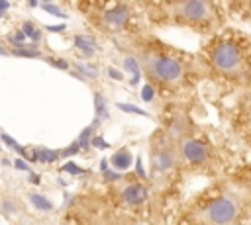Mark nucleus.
I'll list each match as a JSON object with an SVG mask.
<instances>
[{
  "label": "nucleus",
  "instance_id": "obj_1",
  "mask_svg": "<svg viewBox=\"0 0 251 225\" xmlns=\"http://www.w3.org/2000/svg\"><path fill=\"white\" fill-rule=\"evenodd\" d=\"M208 63L220 78L251 90V35L231 31L218 37L208 51Z\"/></svg>",
  "mask_w": 251,
  "mask_h": 225
},
{
  "label": "nucleus",
  "instance_id": "obj_2",
  "mask_svg": "<svg viewBox=\"0 0 251 225\" xmlns=\"http://www.w3.org/2000/svg\"><path fill=\"white\" fill-rule=\"evenodd\" d=\"M198 219L206 225H245L251 221V198L227 184L200 207Z\"/></svg>",
  "mask_w": 251,
  "mask_h": 225
},
{
  "label": "nucleus",
  "instance_id": "obj_3",
  "mask_svg": "<svg viewBox=\"0 0 251 225\" xmlns=\"http://www.w3.org/2000/svg\"><path fill=\"white\" fill-rule=\"evenodd\" d=\"M143 68L161 82H180L184 76V63L178 57L151 53L143 57Z\"/></svg>",
  "mask_w": 251,
  "mask_h": 225
},
{
  "label": "nucleus",
  "instance_id": "obj_4",
  "mask_svg": "<svg viewBox=\"0 0 251 225\" xmlns=\"http://www.w3.org/2000/svg\"><path fill=\"white\" fill-rule=\"evenodd\" d=\"M173 14L186 23H194V25H212L220 20V14L216 10L214 4L210 2H202V0H184V2H176L173 4Z\"/></svg>",
  "mask_w": 251,
  "mask_h": 225
},
{
  "label": "nucleus",
  "instance_id": "obj_5",
  "mask_svg": "<svg viewBox=\"0 0 251 225\" xmlns=\"http://www.w3.org/2000/svg\"><path fill=\"white\" fill-rule=\"evenodd\" d=\"M176 151H178V157L182 160H186L188 164H194V166H202V164H208L212 160L210 145L206 141H202V139H196V137L182 135L178 139Z\"/></svg>",
  "mask_w": 251,
  "mask_h": 225
},
{
  "label": "nucleus",
  "instance_id": "obj_6",
  "mask_svg": "<svg viewBox=\"0 0 251 225\" xmlns=\"http://www.w3.org/2000/svg\"><path fill=\"white\" fill-rule=\"evenodd\" d=\"M180 157L176 147L173 145V139H167L165 143H161V147L153 153V168L159 172H167L171 168H175L178 164Z\"/></svg>",
  "mask_w": 251,
  "mask_h": 225
},
{
  "label": "nucleus",
  "instance_id": "obj_7",
  "mask_svg": "<svg viewBox=\"0 0 251 225\" xmlns=\"http://www.w3.org/2000/svg\"><path fill=\"white\" fill-rule=\"evenodd\" d=\"M145 198H147V186L141 184V182L129 184V186H126L124 192H122V200H124V203H127V205H137V203L145 202Z\"/></svg>",
  "mask_w": 251,
  "mask_h": 225
},
{
  "label": "nucleus",
  "instance_id": "obj_8",
  "mask_svg": "<svg viewBox=\"0 0 251 225\" xmlns=\"http://www.w3.org/2000/svg\"><path fill=\"white\" fill-rule=\"evenodd\" d=\"M129 8L127 6H124V4H118V6H114V8H110V10H106V14H104V20L110 23V25H114V27H120V25H124L127 20H129Z\"/></svg>",
  "mask_w": 251,
  "mask_h": 225
},
{
  "label": "nucleus",
  "instance_id": "obj_9",
  "mask_svg": "<svg viewBox=\"0 0 251 225\" xmlns=\"http://www.w3.org/2000/svg\"><path fill=\"white\" fill-rule=\"evenodd\" d=\"M110 162H112V166L116 170H127L131 166V162H133V155L127 149H120L110 157Z\"/></svg>",
  "mask_w": 251,
  "mask_h": 225
},
{
  "label": "nucleus",
  "instance_id": "obj_10",
  "mask_svg": "<svg viewBox=\"0 0 251 225\" xmlns=\"http://www.w3.org/2000/svg\"><path fill=\"white\" fill-rule=\"evenodd\" d=\"M75 47L78 51H82L84 55H92L94 51H98V43L92 35H86V33H80V35H75Z\"/></svg>",
  "mask_w": 251,
  "mask_h": 225
},
{
  "label": "nucleus",
  "instance_id": "obj_11",
  "mask_svg": "<svg viewBox=\"0 0 251 225\" xmlns=\"http://www.w3.org/2000/svg\"><path fill=\"white\" fill-rule=\"evenodd\" d=\"M124 68H126L127 72H131L129 84H131V86H137V84H139V78H141V65L137 63V59H135V57H126V59H124Z\"/></svg>",
  "mask_w": 251,
  "mask_h": 225
},
{
  "label": "nucleus",
  "instance_id": "obj_12",
  "mask_svg": "<svg viewBox=\"0 0 251 225\" xmlns=\"http://www.w3.org/2000/svg\"><path fill=\"white\" fill-rule=\"evenodd\" d=\"M98 125H100V119H96V117H94V121H92L88 127H84V129L78 133L76 143H78V147H80V149H86V147L90 145V141H92L94 131H96V127H98Z\"/></svg>",
  "mask_w": 251,
  "mask_h": 225
},
{
  "label": "nucleus",
  "instance_id": "obj_13",
  "mask_svg": "<svg viewBox=\"0 0 251 225\" xmlns=\"http://www.w3.org/2000/svg\"><path fill=\"white\" fill-rule=\"evenodd\" d=\"M94 112H96V119H108L110 117V112H108V104H106V98L100 94V92H94Z\"/></svg>",
  "mask_w": 251,
  "mask_h": 225
},
{
  "label": "nucleus",
  "instance_id": "obj_14",
  "mask_svg": "<svg viewBox=\"0 0 251 225\" xmlns=\"http://www.w3.org/2000/svg\"><path fill=\"white\" fill-rule=\"evenodd\" d=\"M12 55H16V57H25V59H39V57H41L37 45H18V47H14Z\"/></svg>",
  "mask_w": 251,
  "mask_h": 225
},
{
  "label": "nucleus",
  "instance_id": "obj_15",
  "mask_svg": "<svg viewBox=\"0 0 251 225\" xmlns=\"http://www.w3.org/2000/svg\"><path fill=\"white\" fill-rule=\"evenodd\" d=\"M76 70H78V78L80 80H86V78H96L98 76V68L90 63H76Z\"/></svg>",
  "mask_w": 251,
  "mask_h": 225
},
{
  "label": "nucleus",
  "instance_id": "obj_16",
  "mask_svg": "<svg viewBox=\"0 0 251 225\" xmlns=\"http://www.w3.org/2000/svg\"><path fill=\"white\" fill-rule=\"evenodd\" d=\"M29 202H31V205H33L35 209H39V211H51V209H53L51 200H47V198L41 196V194H29Z\"/></svg>",
  "mask_w": 251,
  "mask_h": 225
},
{
  "label": "nucleus",
  "instance_id": "obj_17",
  "mask_svg": "<svg viewBox=\"0 0 251 225\" xmlns=\"http://www.w3.org/2000/svg\"><path fill=\"white\" fill-rule=\"evenodd\" d=\"M22 31H24V35H25L27 39L33 41V45H35L37 41H41V37H43V33H41V31L35 27V23H31V22H24Z\"/></svg>",
  "mask_w": 251,
  "mask_h": 225
},
{
  "label": "nucleus",
  "instance_id": "obj_18",
  "mask_svg": "<svg viewBox=\"0 0 251 225\" xmlns=\"http://www.w3.org/2000/svg\"><path fill=\"white\" fill-rule=\"evenodd\" d=\"M37 151V160H41V162H55L61 155H59V151H53V149H45V147H37L35 149Z\"/></svg>",
  "mask_w": 251,
  "mask_h": 225
},
{
  "label": "nucleus",
  "instance_id": "obj_19",
  "mask_svg": "<svg viewBox=\"0 0 251 225\" xmlns=\"http://www.w3.org/2000/svg\"><path fill=\"white\" fill-rule=\"evenodd\" d=\"M116 108L118 110H122V112H126V113H137V115H149L145 110H141V108H137V106H133V104H124V102H116Z\"/></svg>",
  "mask_w": 251,
  "mask_h": 225
},
{
  "label": "nucleus",
  "instance_id": "obj_20",
  "mask_svg": "<svg viewBox=\"0 0 251 225\" xmlns=\"http://www.w3.org/2000/svg\"><path fill=\"white\" fill-rule=\"evenodd\" d=\"M249 129H251V92L243 104V131H249Z\"/></svg>",
  "mask_w": 251,
  "mask_h": 225
},
{
  "label": "nucleus",
  "instance_id": "obj_21",
  "mask_svg": "<svg viewBox=\"0 0 251 225\" xmlns=\"http://www.w3.org/2000/svg\"><path fill=\"white\" fill-rule=\"evenodd\" d=\"M235 186H237L239 190H243V192L251 198V168L243 174V178H241V180H237V182H235Z\"/></svg>",
  "mask_w": 251,
  "mask_h": 225
},
{
  "label": "nucleus",
  "instance_id": "obj_22",
  "mask_svg": "<svg viewBox=\"0 0 251 225\" xmlns=\"http://www.w3.org/2000/svg\"><path fill=\"white\" fill-rule=\"evenodd\" d=\"M61 172H69V174H84L86 170L82 168V166H78L76 162H73V160H69V162H65L63 166H61Z\"/></svg>",
  "mask_w": 251,
  "mask_h": 225
},
{
  "label": "nucleus",
  "instance_id": "obj_23",
  "mask_svg": "<svg viewBox=\"0 0 251 225\" xmlns=\"http://www.w3.org/2000/svg\"><path fill=\"white\" fill-rule=\"evenodd\" d=\"M41 8L47 12V14H51V16H55V18H67V14L57 6V4H41Z\"/></svg>",
  "mask_w": 251,
  "mask_h": 225
},
{
  "label": "nucleus",
  "instance_id": "obj_24",
  "mask_svg": "<svg viewBox=\"0 0 251 225\" xmlns=\"http://www.w3.org/2000/svg\"><path fill=\"white\" fill-rule=\"evenodd\" d=\"M47 63H49L51 67H55V68H61V70H69V68H71L69 61H65V59H53V57H47Z\"/></svg>",
  "mask_w": 251,
  "mask_h": 225
},
{
  "label": "nucleus",
  "instance_id": "obj_25",
  "mask_svg": "<svg viewBox=\"0 0 251 225\" xmlns=\"http://www.w3.org/2000/svg\"><path fill=\"white\" fill-rule=\"evenodd\" d=\"M25 39H27V37L24 35V31H22V29H18V31H16V33H12V35H8V41H10V43H14L16 47H18V45H24V41H25Z\"/></svg>",
  "mask_w": 251,
  "mask_h": 225
},
{
  "label": "nucleus",
  "instance_id": "obj_26",
  "mask_svg": "<svg viewBox=\"0 0 251 225\" xmlns=\"http://www.w3.org/2000/svg\"><path fill=\"white\" fill-rule=\"evenodd\" d=\"M153 96H155V88H153L151 84H145V86L141 88V100L151 102V100H153Z\"/></svg>",
  "mask_w": 251,
  "mask_h": 225
},
{
  "label": "nucleus",
  "instance_id": "obj_27",
  "mask_svg": "<svg viewBox=\"0 0 251 225\" xmlns=\"http://www.w3.org/2000/svg\"><path fill=\"white\" fill-rule=\"evenodd\" d=\"M78 151H80V147H78V143L75 141L73 145H69L67 149H63V151H61L59 155H61V157H75V155H76Z\"/></svg>",
  "mask_w": 251,
  "mask_h": 225
},
{
  "label": "nucleus",
  "instance_id": "obj_28",
  "mask_svg": "<svg viewBox=\"0 0 251 225\" xmlns=\"http://www.w3.org/2000/svg\"><path fill=\"white\" fill-rule=\"evenodd\" d=\"M2 209L6 213H16L18 211V202H14V200H2Z\"/></svg>",
  "mask_w": 251,
  "mask_h": 225
},
{
  "label": "nucleus",
  "instance_id": "obj_29",
  "mask_svg": "<svg viewBox=\"0 0 251 225\" xmlns=\"http://www.w3.org/2000/svg\"><path fill=\"white\" fill-rule=\"evenodd\" d=\"M90 145H92V147H96V149H102V151L110 147V143H106L100 135H94V137H92V141H90Z\"/></svg>",
  "mask_w": 251,
  "mask_h": 225
},
{
  "label": "nucleus",
  "instance_id": "obj_30",
  "mask_svg": "<svg viewBox=\"0 0 251 225\" xmlns=\"http://www.w3.org/2000/svg\"><path fill=\"white\" fill-rule=\"evenodd\" d=\"M0 139H2V141H4L8 147H12V149H16V147L20 145V143H18V141H16L12 135H8V133H2V135H0Z\"/></svg>",
  "mask_w": 251,
  "mask_h": 225
},
{
  "label": "nucleus",
  "instance_id": "obj_31",
  "mask_svg": "<svg viewBox=\"0 0 251 225\" xmlns=\"http://www.w3.org/2000/svg\"><path fill=\"white\" fill-rule=\"evenodd\" d=\"M22 158L24 160H29V162H37V151L35 149H25V153H24Z\"/></svg>",
  "mask_w": 251,
  "mask_h": 225
},
{
  "label": "nucleus",
  "instance_id": "obj_32",
  "mask_svg": "<svg viewBox=\"0 0 251 225\" xmlns=\"http://www.w3.org/2000/svg\"><path fill=\"white\" fill-rule=\"evenodd\" d=\"M108 76L114 78V80H124V72L118 70V68H114V67H108Z\"/></svg>",
  "mask_w": 251,
  "mask_h": 225
},
{
  "label": "nucleus",
  "instance_id": "obj_33",
  "mask_svg": "<svg viewBox=\"0 0 251 225\" xmlns=\"http://www.w3.org/2000/svg\"><path fill=\"white\" fill-rule=\"evenodd\" d=\"M135 174H137L139 178H145V176H147V174H145V168H143V162H141V157L135 158Z\"/></svg>",
  "mask_w": 251,
  "mask_h": 225
},
{
  "label": "nucleus",
  "instance_id": "obj_34",
  "mask_svg": "<svg viewBox=\"0 0 251 225\" xmlns=\"http://www.w3.org/2000/svg\"><path fill=\"white\" fill-rule=\"evenodd\" d=\"M104 178L110 180V182H116V180L122 178V172H116V170H110V168H108V170L104 172Z\"/></svg>",
  "mask_w": 251,
  "mask_h": 225
},
{
  "label": "nucleus",
  "instance_id": "obj_35",
  "mask_svg": "<svg viewBox=\"0 0 251 225\" xmlns=\"http://www.w3.org/2000/svg\"><path fill=\"white\" fill-rule=\"evenodd\" d=\"M14 166H16L18 170H24V172H29V164H27V162H25L24 158H20V157H18V158L14 160Z\"/></svg>",
  "mask_w": 251,
  "mask_h": 225
},
{
  "label": "nucleus",
  "instance_id": "obj_36",
  "mask_svg": "<svg viewBox=\"0 0 251 225\" xmlns=\"http://www.w3.org/2000/svg\"><path fill=\"white\" fill-rule=\"evenodd\" d=\"M45 29H47V31H55V33H59V31H65V23H57V25H47Z\"/></svg>",
  "mask_w": 251,
  "mask_h": 225
},
{
  "label": "nucleus",
  "instance_id": "obj_37",
  "mask_svg": "<svg viewBox=\"0 0 251 225\" xmlns=\"http://www.w3.org/2000/svg\"><path fill=\"white\" fill-rule=\"evenodd\" d=\"M27 180H29V182H33V184H39V176H37V174H33V172H29V174H27Z\"/></svg>",
  "mask_w": 251,
  "mask_h": 225
},
{
  "label": "nucleus",
  "instance_id": "obj_38",
  "mask_svg": "<svg viewBox=\"0 0 251 225\" xmlns=\"http://www.w3.org/2000/svg\"><path fill=\"white\" fill-rule=\"evenodd\" d=\"M10 8V2L8 0H0V12H6Z\"/></svg>",
  "mask_w": 251,
  "mask_h": 225
},
{
  "label": "nucleus",
  "instance_id": "obj_39",
  "mask_svg": "<svg viewBox=\"0 0 251 225\" xmlns=\"http://www.w3.org/2000/svg\"><path fill=\"white\" fill-rule=\"evenodd\" d=\"M100 170H102V172H106V170H108V160H106V158H102V160H100Z\"/></svg>",
  "mask_w": 251,
  "mask_h": 225
},
{
  "label": "nucleus",
  "instance_id": "obj_40",
  "mask_svg": "<svg viewBox=\"0 0 251 225\" xmlns=\"http://www.w3.org/2000/svg\"><path fill=\"white\" fill-rule=\"evenodd\" d=\"M27 6H29V8H37L39 2H37V0H27Z\"/></svg>",
  "mask_w": 251,
  "mask_h": 225
},
{
  "label": "nucleus",
  "instance_id": "obj_41",
  "mask_svg": "<svg viewBox=\"0 0 251 225\" xmlns=\"http://www.w3.org/2000/svg\"><path fill=\"white\" fill-rule=\"evenodd\" d=\"M0 55H2V57H6V55H8V51H6L2 45H0Z\"/></svg>",
  "mask_w": 251,
  "mask_h": 225
},
{
  "label": "nucleus",
  "instance_id": "obj_42",
  "mask_svg": "<svg viewBox=\"0 0 251 225\" xmlns=\"http://www.w3.org/2000/svg\"><path fill=\"white\" fill-rule=\"evenodd\" d=\"M2 16H4V12H0V18H2Z\"/></svg>",
  "mask_w": 251,
  "mask_h": 225
},
{
  "label": "nucleus",
  "instance_id": "obj_43",
  "mask_svg": "<svg viewBox=\"0 0 251 225\" xmlns=\"http://www.w3.org/2000/svg\"><path fill=\"white\" fill-rule=\"evenodd\" d=\"M0 147H2V139H0Z\"/></svg>",
  "mask_w": 251,
  "mask_h": 225
}]
</instances>
